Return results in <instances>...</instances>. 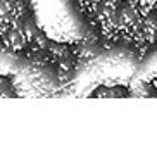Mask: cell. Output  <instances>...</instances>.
I'll return each mask as SVG.
<instances>
[{"label": "cell", "mask_w": 157, "mask_h": 157, "mask_svg": "<svg viewBox=\"0 0 157 157\" xmlns=\"http://www.w3.org/2000/svg\"><path fill=\"white\" fill-rule=\"evenodd\" d=\"M4 40L9 47H12V48L17 50V48H23L28 38H26V35H24L16 24H9L4 31Z\"/></svg>", "instance_id": "6da1fadb"}, {"label": "cell", "mask_w": 157, "mask_h": 157, "mask_svg": "<svg viewBox=\"0 0 157 157\" xmlns=\"http://www.w3.org/2000/svg\"><path fill=\"white\" fill-rule=\"evenodd\" d=\"M0 97H14V92L10 90V83L0 76Z\"/></svg>", "instance_id": "7a4b0ae2"}]
</instances>
